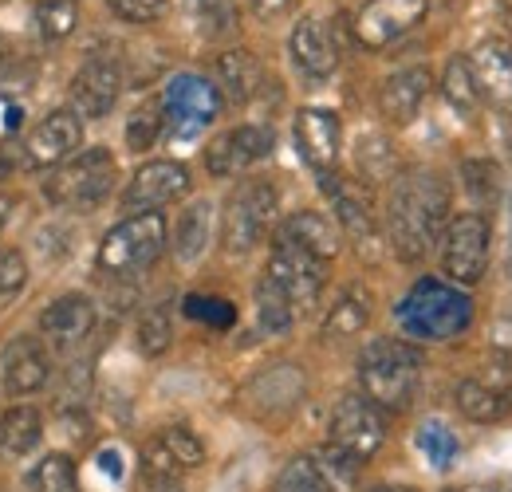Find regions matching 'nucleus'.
Instances as JSON below:
<instances>
[{
  "mask_svg": "<svg viewBox=\"0 0 512 492\" xmlns=\"http://www.w3.org/2000/svg\"><path fill=\"white\" fill-rule=\"evenodd\" d=\"M453 402H457V410H461L469 422H481V426H493V422L509 418L512 367L497 355V359L485 367V374H473V378H461V382H457Z\"/></svg>",
  "mask_w": 512,
  "mask_h": 492,
  "instance_id": "obj_13",
  "label": "nucleus"
},
{
  "mask_svg": "<svg viewBox=\"0 0 512 492\" xmlns=\"http://www.w3.org/2000/svg\"><path fill=\"white\" fill-rule=\"evenodd\" d=\"M107 8L123 20V24H154L166 16L170 0H107Z\"/></svg>",
  "mask_w": 512,
  "mask_h": 492,
  "instance_id": "obj_44",
  "label": "nucleus"
},
{
  "mask_svg": "<svg viewBox=\"0 0 512 492\" xmlns=\"http://www.w3.org/2000/svg\"><path fill=\"white\" fill-rule=\"evenodd\" d=\"M489 245H493V225L485 213H457L449 217L442 237H438V260L442 276L457 288H473L489 272Z\"/></svg>",
  "mask_w": 512,
  "mask_h": 492,
  "instance_id": "obj_7",
  "label": "nucleus"
},
{
  "mask_svg": "<svg viewBox=\"0 0 512 492\" xmlns=\"http://www.w3.org/2000/svg\"><path fill=\"white\" fill-rule=\"evenodd\" d=\"M418 449H422L438 469H446L449 461L457 457V441H453V433H449L442 422H426V426L418 430Z\"/></svg>",
  "mask_w": 512,
  "mask_h": 492,
  "instance_id": "obj_43",
  "label": "nucleus"
},
{
  "mask_svg": "<svg viewBox=\"0 0 512 492\" xmlns=\"http://www.w3.org/2000/svg\"><path fill=\"white\" fill-rule=\"evenodd\" d=\"M272 492H331V485H327V477H323L320 465L312 457H292L284 465V473L276 477Z\"/></svg>",
  "mask_w": 512,
  "mask_h": 492,
  "instance_id": "obj_40",
  "label": "nucleus"
},
{
  "mask_svg": "<svg viewBox=\"0 0 512 492\" xmlns=\"http://www.w3.org/2000/svg\"><path fill=\"white\" fill-rule=\"evenodd\" d=\"M190 170L174 158H154V162H142L134 174H130L127 189H123V209L127 213H158L162 205H174L190 193Z\"/></svg>",
  "mask_w": 512,
  "mask_h": 492,
  "instance_id": "obj_12",
  "label": "nucleus"
},
{
  "mask_svg": "<svg viewBox=\"0 0 512 492\" xmlns=\"http://www.w3.org/2000/svg\"><path fill=\"white\" fill-rule=\"evenodd\" d=\"M430 12V0H367L355 16V36L363 48H386L414 32Z\"/></svg>",
  "mask_w": 512,
  "mask_h": 492,
  "instance_id": "obj_17",
  "label": "nucleus"
},
{
  "mask_svg": "<svg viewBox=\"0 0 512 492\" xmlns=\"http://www.w3.org/2000/svg\"><path fill=\"white\" fill-rule=\"evenodd\" d=\"M99 469L119 481V477H123V457H119V449H99Z\"/></svg>",
  "mask_w": 512,
  "mask_h": 492,
  "instance_id": "obj_46",
  "label": "nucleus"
},
{
  "mask_svg": "<svg viewBox=\"0 0 512 492\" xmlns=\"http://www.w3.org/2000/svg\"><path fill=\"white\" fill-rule=\"evenodd\" d=\"M182 311L197 319V323H205V327H233L237 323V308L229 304V300H221V296H186L182 300Z\"/></svg>",
  "mask_w": 512,
  "mask_h": 492,
  "instance_id": "obj_41",
  "label": "nucleus"
},
{
  "mask_svg": "<svg viewBox=\"0 0 512 492\" xmlns=\"http://www.w3.org/2000/svg\"><path fill=\"white\" fill-rule=\"evenodd\" d=\"M469 75L477 83V95L493 107H512V44L505 36L481 40L469 56Z\"/></svg>",
  "mask_w": 512,
  "mask_h": 492,
  "instance_id": "obj_23",
  "label": "nucleus"
},
{
  "mask_svg": "<svg viewBox=\"0 0 512 492\" xmlns=\"http://www.w3.org/2000/svg\"><path fill=\"white\" fill-rule=\"evenodd\" d=\"M28 256L20 248H4L0 252V304H12L24 288H28Z\"/></svg>",
  "mask_w": 512,
  "mask_h": 492,
  "instance_id": "obj_42",
  "label": "nucleus"
},
{
  "mask_svg": "<svg viewBox=\"0 0 512 492\" xmlns=\"http://www.w3.org/2000/svg\"><path fill=\"white\" fill-rule=\"evenodd\" d=\"M276 241H288V245L304 248L316 260H335L339 245H343V233H339V225L331 217H323L316 209H300V213H292V217L280 221Z\"/></svg>",
  "mask_w": 512,
  "mask_h": 492,
  "instance_id": "obj_25",
  "label": "nucleus"
},
{
  "mask_svg": "<svg viewBox=\"0 0 512 492\" xmlns=\"http://www.w3.org/2000/svg\"><path fill=\"white\" fill-rule=\"evenodd\" d=\"M162 130H166V111H162V103H142L127 119V146L134 154H142V150H150V146L162 138Z\"/></svg>",
  "mask_w": 512,
  "mask_h": 492,
  "instance_id": "obj_38",
  "label": "nucleus"
},
{
  "mask_svg": "<svg viewBox=\"0 0 512 492\" xmlns=\"http://www.w3.org/2000/svg\"><path fill=\"white\" fill-rule=\"evenodd\" d=\"M355 170L363 174V182H371V185L390 182V178L398 174L394 142H390L386 134H379V130L359 134V142H355Z\"/></svg>",
  "mask_w": 512,
  "mask_h": 492,
  "instance_id": "obj_30",
  "label": "nucleus"
},
{
  "mask_svg": "<svg viewBox=\"0 0 512 492\" xmlns=\"http://www.w3.org/2000/svg\"><path fill=\"white\" fill-rule=\"evenodd\" d=\"M134 343L146 359H158L170 351L174 343V308L170 304H154L138 315V327H134Z\"/></svg>",
  "mask_w": 512,
  "mask_h": 492,
  "instance_id": "obj_31",
  "label": "nucleus"
},
{
  "mask_svg": "<svg viewBox=\"0 0 512 492\" xmlns=\"http://www.w3.org/2000/svg\"><path fill=\"white\" fill-rule=\"evenodd\" d=\"M272 126L260 123H241L225 134H217L205 146V170L213 178H241L249 174L256 162H264L272 154Z\"/></svg>",
  "mask_w": 512,
  "mask_h": 492,
  "instance_id": "obj_14",
  "label": "nucleus"
},
{
  "mask_svg": "<svg viewBox=\"0 0 512 492\" xmlns=\"http://www.w3.org/2000/svg\"><path fill=\"white\" fill-rule=\"evenodd\" d=\"M288 52H292V63L308 75V79H327L335 75L339 67V48H335V36L331 28L316 20V16H304L292 36H288Z\"/></svg>",
  "mask_w": 512,
  "mask_h": 492,
  "instance_id": "obj_24",
  "label": "nucleus"
},
{
  "mask_svg": "<svg viewBox=\"0 0 512 492\" xmlns=\"http://www.w3.org/2000/svg\"><path fill=\"white\" fill-rule=\"evenodd\" d=\"M32 24L44 44H60L79 28V0H36Z\"/></svg>",
  "mask_w": 512,
  "mask_h": 492,
  "instance_id": "obj_32",
  "label": "nucleus"
},
{
  "mask_svg": "<svg viewBox=\"0 0 512 492\" xmlns=\"http://www.w3.org/2000/svg\"><path fill=\"white\" fill-rule=\"evenodd\" d=\"M213 75H217L213 87H217L221 99H229L233 107H245L249 99H256V91H260V83H264V67H260V60H256L253 52H245V48H233V52L217 56Z\"/></svg>",
  "mask_w": 512,
  "mask_h": 492,
  "instance_id": "obj_26",
  "label": "nucleus"
},
{
  "mask_svg": "<svg viewBox=\"0 0 512 492\" xmlns=\"http://www.w3.org/2000/svg\"><path fill=\"white\" fill-rule=\"evenodd\" d=\"M24 485H28V492H79L75 461L67 453H48L28 469Z\"/></svg>",
  "mask_w": 512,
  "mask_h": 492,
  "instance_id": "obj_34",
  "label": "nucleus"
},
{
  "mask_svg": "<svg viewBox=\"0 0 512 492\" xmlns=\"http://www.w3.org/2000/svg\"><path fill=\"white\" fill-rule=\"evenodd\" d=\"M213 245V201L197 197L174 221V256L182 264H197Z\"/></svg>",
  "mask_w": 512,
  "mask_h": 492,
  "instance_id": "obj_27",
  "label": "nucleus"
},
{
  "mask_svg": "<svg viewBox=\"0 0 512 492\" xmlns=\"http://www.w3.org/2000/svg\"><path fill=\"white\" fill-rule=\"evenodd\" d=\"M442 95L449 99V107L461 111V115H473V111L481 107V95H477V83H473V75H469V60H465V56H453V60L446 63Z\"/></svg>",
  "mask_w": 512,
  "mask_h": 492,
  "instance_id": "obj_36",
  "label": "nucleus"
},
{
  "mask_svg": "<svg viewBox=\"0 0 512 492\" xmlns=\"http://www.w3.org/2000/svg\"><path fill=\"white\" fill-rule=\"evenodd\" d=\"M158 103H162V111H166V126H170L174 134L190 138V134L205 130V126L217 119V111H221V91H217L205 75L182 71V75H174V79L166 83V91H162Z\"/></svg>",
  "mask_w": 512,
  "mask_h": 492,
  "instance_id": "obj_10",
  "label": "nucleus"
},
{
  "mask_svg": "<svg viewBox=\"0 0 512 492\" xmlns=\"http://www.w3.org/2000/svg\"><path fill=\"white\" fill-rule=\"evenodd\" d=\"M249 8L260 20H280L284 12H292V0H249Z\"/></svg>",
  "mask_w": 512,
  "mask_h": 492,
  "instance_id": "obj_45",
  "label": "nucleus"
},
{
  "mask_svg": "<svg viewBox=\"0 0 512 492\" xmlns=\"http://www.w3.org/2000/svg\"><path fill=\"white\" fill-rule=\"evenodd\" d=\"M327 433H331V445H339V449L355 453L359 461H367V457H375L383 449L386 441V410H379L363 394H347V398L335 402Z\"/></svg>",
  "mask_w": 512,
  "mask_h": 492,
  "instance_id": "obj_11",
  "label": "nucleus"
},
{
  "mask_svg": "<svg viewBox=\"0 0 512 492\" xmlns=\"http://www.w3.org/2000/svg\"><path fill=\"white\" fill-rule=\"evenodd\" d=\"M95 327V304L83 292H67L40 311V335L52 351H75Z\"/></svg>",
  "mask_w": 512,
  "mask_h": 492,
  "instance_id": "obj_22",
  "label": "nucleus"
},
{
  "mask_svg": "<svg viewBox=\"0 0 512 492\" xmlns=\"http://www.w3.org/2000/svg\"><path fill=\"white\" fill-rule=\"evenodd\" d=\"M123 60L111 52H91L71 75V107L79 119H107L123 95Z\"/></svg>",
  "mask_w": 512,
  "mask_h": 492,
  "instance_id": "obj_8",
  "label": "nucleus"
},
{
  "mask_svg": "<svg viewBox=\"0 0 512 492\" xmlns=\"http://www.w3.org/2000/svg\"><path fill=\"white\" fill-rule=\"evenodd\" d=\"M312 461L320 465V473L327 477L331 492H335V489H351V485L359 481V469H363V461H359L355 453L339 449V445H323V449L316 453V457H312Z\"/></svg>",
  "mask_w": 512,
  "mask_h": 492,
  "instance_id": "obj_37",
  "label": "nucleus"
},
{
  "mask_svg": "<svg viewBox=\"0 0 512 492\" xmlns=\"http://www.w3.org/2000/svg\"><path fill=\"white\" fill-rule=\"evenodd\" d=\"M170 245V229L162 213H130L99 241V268L111 280H134L158 264Z\"/></svg>",
  "mask_w": 512,
  "mask_h": 492,
  "instance_id": "obj_5",
  "label": "nucleus"
},
{
  "mask_svg": "<svg viewBox=\"0 0 512 492\" xmlns=\"http://www.w3.org/2000/svg\"><path fill=\"white\" fill-rule=\"evenodd\" d=\"M371 308H375V300H371V292L363 284L343 288V296L327 308L323 339H351V335H359L371 323Z\"/></svg>",
  "mask_w": 512,
  "mask_h": 492,
  "instance_id": "obj_29",
  "label": "nucleus"
},
{
  "mask_svg": "<svg viewBox=\"0 0 512 492\" xmlns=\"http://www.w3.org/2000/svg\"><path fill=\"white\" fill-rule=\"evenodd\" d=\"M83 150V119L75 115V111H52L48 119H40V123L32 126V134H28V142L20 146V154H24V166L28 170H56V166H64L71 154H79Z\"/></svg>",
  "mask_w": 512,
  "mask_h": 492,
  "instance_id": "obj_16",
  "label": "nucleus"
},
{
  "mask_svg": "<svg viewBox=\"0 0 512 492\" xmlns=\"http://www.w3.org/2000/svg\"><path fill=\"white\" fill-rule=\"evenodd\" d=\"M12 209H16V197L12 193H0V237H4L8 221H12Z\"/></svg>",
  "mask_w": 512,
  "mask_h": 492,
  "instance_id": "obj_48",
  "label": "nucleus"
},
{
  "mask_svg": "<svg viewBox=\"0 0 512 492\" xmlns=\"http://www.w3.org/2000/svg\"><path fill=\"white\" fill-rule=\"evenodd\" d=\"M115 154L107 146H91V150H79L71 154L64 166H56L44 182V201L67 209V213H91L95 205L107 201L111 185H115Z\"/></svg>",
  "mask_w": 512,
  "mask_h": 492,
  "instance_id": "obj_4",
  "label": "nucleus"
},
{
  "mask_svg": "<svg viewBox=\"0 0 512 492\" xmlns=\"http://www.w3.org/2000/svg\"><path fill=\"white\" fill-rule=\"evenodd\" d=\"M44 441V414L36 406H8L0 414V461H20Z\"/></svg>",
  "mask_w": 512,
  "mask_h": 492,
  "instance_id": "obj_28",
  "label": "nucleus"
},
{
  "mask_svg": "<svg viewBox=\"0 0 512 492\" xmlns=\"http://www.w3.org/2000/svg\"><path fill=\"white\" fill-rule=\"evenodd\" d=\"M256 319H260V331H268V335H288L292 323H296L292 300L268 276L256 280Z\"/></svg>",
  "mask_w": 512,
  "mask_h": 492,
  "instance_id": "obj_33",
  "label": "nucleus"
},
{
  "mask_svg": "<svg viewBox=\"0 0 512 492\" xmlns=\"http://www.w3.org/2000/svg\"><path fill=\"white\" fill-rule=\"evenodd\" d=\"M430 91H434V71L426 63L398 67L394 75H386L383 87H379V111H383L386 123L410 126L418 119L422 103L430 99Z\"/></svg>",
  "mask_w": 512,
  "mask_h": 492,
  "instance_id": "obj_20",
  "label": "nucleus"
},
{
  "mask_svg": "<svg viewBox=\"0 0 512 492\" xmlns=\"http://www.w3.org/2000/svg\"><path fill=\"white\" fill-rule=\"evenodd\" d=\"M190 16L205 40H225L237 32V0H190Z\"/></svg>",
  "mask_w": 512,
  "mask_h": 492,
  "instance_id": "obj_35",
  "label": "nucleus"
},
{
  "mask_svg": "<svg viewBox=\"0 0 512 492\" xmlns=\"http://www.w3.org/2000/svg\"><path fill=\"white\" fill-rule=\"evenodd\" d=\"M264 276L292 300V308L308 311L320 304L323 288H327V260H316L312 252L288 245V241H276L264 264Z\"/></svg>",
  "mask_w": 512,
  "mask_h": 492,
  "instance_id": "obj_9",
  "label": "nucleus"
},
{
  "mask_svg": "<svg viewBox=\"0 0 512 492\" xmlns=\"http://www.w3.org/2000/svg\"><path fill=\"white\" fill-rule=\"evenodd\" d=\"M280 213V193L276 185L264 178L241 182L225 197V213H221V245L229 256H249L256 245H264L268 229L276 225Z\"/></svg>",
  "mask_w": 512,
  "mask_h": 492,
  "instance_id": "obj_6",
  "label": "nucleus"
},
{
  "mask_svg": "<svg viewBox=\"0 0 512 492\" xmlns=\"http://www.w3.org/2000/svg\"><path fill=\"white\" fill-rule=\"evenodd\" d=\"M52 382V355L48 343L36 335H12L0 347V386L8 398L40 394Z\"/></svg>",
  "mask_w": 512,
  "mask_h": 492,
  "instance_id": "obj_15",
  "label": "nucleus"
},
{
  "mask_svg": "<svg viewBox=\"0 0 512 492\" xmlns=\"http://www.w3.org/2000/svg\"><path fill=\"white\" fill-rule=\"evenodd\" d=\"M449 221V185L438 170H406L398 174L386 197V241L398 260L418 264L438 245Z\"/></svg>",
  "mask_w": 512,
  "mask_h": 492,
  "instance_id": "obj_1",
  "label": "nucleus"
},
{
  "mask_svg": "<svg viewBox=\"0 0 512 492\" xmlns=\"http://www.w3.org/2000/svg\"><path fill=\"white\" fill-rule=\"evenodd\" d=\"M461 178H465V193L477 201V205H493L501 197V166L497 162H485V158H473L461 166Z\"/></svg>",
  "mask_w": 512,
  "mask_h": 492,
  "instance_id": "obj_39",
  "label": "nucleus"
},
{
  "mask_svg": "<svg viewBox=\"0 0 512 492\" xmlns=\"http://www.w3.org/2000/svg\"><path fill=\"white\" fill-rule=\"evenodd\" d=\"M398 323L410 339H426V343H449L461 331H469L473 323V300L465 288L438 280V276H422L402 300H398Z\"/></svg>",
  "mask_w": 512,
  "mask_h": 492,
  "instance_id": "obj_2",
  "label": "nucleus"
},
{
  "mask_svg": "<svg viewBox=\"0 0 512 492\" xmlns=\"http://www.w3.org/2000/svg\"><path fill=\"white\" fill-rule=\"evenodd\" d=\"M201 461H205V445L186 426L158 430L142 445V469H146V477H178L186 469H197Z\"/></svg>",
  "mask_w": 512,
  "mask_h": 492,
  "instance_id": "obj_21",
  "label": "nucleus"
},
{
  "mask_svg": "<svg viewBox=\"0 0 512 492\" xmlns=\"http://www.w3.org/2000/svg\"><path fill=\"white\" fill-rule=\"evenodd\" d=\"M371 492H418V489H406V485H375Z\"/></svg>",
  "mask_w": 512,
  "mask_h": 492,
  "instance_id": "obj_49",
  "label": "nucleus"
},
{
  "mask_svg": "<svg viewBox=\"0 0 512 492\" xmlns=\"http://www.w3.org/2000/svg\"><path fill=\"white\" fill-rule=\"evenodd\" d=\"M320 189L327 193L331 209H335V225L355 241L359 248L379 245V217H375V205L371 197L359 189V185L343 182L335 170L320 174Z\"/></svg>",
  "mask_w": 512,
  "mask_h": 492,
  "instance_id": "obj_18",
  "label": "nucleus"
},
{
  "mask_svg": "<svg viewBox=\"0 0 512 492\" xmlns=\"http://www.w3.org/2000/svg\"><path fill=\"white\" fill-rule=\"evenodd\" d=\"M422 382V351L406 339H371L359 355V386L379 410H406Z\"/></svg>",
  "mask_w": 512,
  "mask_h": 492,
  "instance_id": "obj_3",
  "label": "nucleus"
},
{
  "mask_svg": "<svg viewBox=\"0 0 512 492\" xmlns=\"http://www.w3.org/2000/svg\"><path fill=\"white\" fill-rule=\"evenodd\" d=\"M146 492H182L178 477H146Z\"/></svg>",
  "mask_w": 512,
  "mask_h": 492,
  "instance_id": "obj_47",
  "label": "nucleus"
},
{
  "mask_svg": "<svg viewBox=\"0 0 512 492\" xmlns=\"http://www.w3.org/2000/svg\"><path fill=\"white\" fill-rule=\"evenodd\" d=\"M292 138H296L300 158H304L316 174L335 170L339 146H343V126H339V115H335V111H327V107H304V111L296 115Z\"/></svg>",
  "mask_w": 512,
  "mask_h": 492,
  "instance_id": "obj_19",
  "label": "nucleus"
}]
</instances>
